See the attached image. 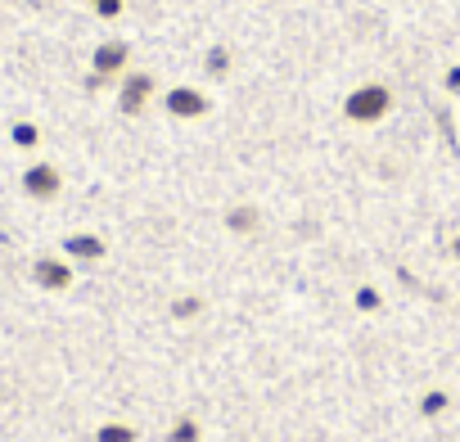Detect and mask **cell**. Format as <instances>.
Masks as SVG:
<instances>
[{"label":"cell","instance_id":"6da1fadb","mask_svg":"<svg viewBox=\"0 0 460 442\" xmlns=\"http://www.w3.org/2000/svg\"><path fill=\"white\" fill-rule=\"evenodd\" d=\"M388 109H393V91H388L384 82H366V86H357V91L343 100V118L357 122V127H375V122H384Z\"/></svg>","mask_w":460,"mask_h":442},{"label":"cell","instance_id":"7a4b0ae2","mask_svg":"<svg viewBox=\"0 0 460 442\" xmlns=\"http://www.w3.org/2000/svg\"><path fill=\"white\" fill-rule=\"evenodd\" d=\"M127 64H131V46H127V41H104V46H95V55H91V86H104L109 77H122Z\"/></svg>","mask_w":460,"mask_h":442},{"label":"cell","instance_id":"3957f363","mask_svg":"<svg viewBox=\"0 0 460 442\" xmlns=\"http://www.w3.org/2000/svg\"><path fill=\"white\" fill-rule=\"evenodd\" d=\"M23 194L37 199V203L59 199V194H64V172H59L55 163H32V167L23 172Z\"/></svg>","mask_w":460,"mask_h":442},{"label":"cell","instance_id":"277c9868","mask_svg":"<svg viewBox=\"0 0 460 442\" xmlns=\"http://www.w3.org/2000/svg\"><path fill=\"white\" fill-rule=\"evenodd\" d=\"M163 109H167V118H176V122H194V118H208V95L203 91H194V86H172L167 95H163Z\"/></svg>","mask_w":460,"mask_h":442},{"label":"cell","instance_id":"5b68a950","mask_svg":"<svg viewBox=\"0 0 460 442\" xmlns=\"http://www.w3.org/2000/svg\"><path fill=\"white\" fill-rule=\"evenodd\" d=\"M149 95H154V77L149 73H127L122 77V91H118V109L122 113H145Z\"/></svg>","mask_w":460,"mask_h":442},{"label":"cell","instance_id":"8992f818","mask_svg":"<svg viewBox=\"0 0 460 442\" xmlns=\"http://www.w3.org/2000/svg\"><path fill=\"white\" fill-rule=\"evenodd\" d=\"M32 280H37L41 289H50V294H64V289L73 285V267H68L64 258H37V262H32Z\"/></svg>","mask_w":460,"mask_h":442},{"label":"cell","instance_id":"52a82bcc","mask_svg":"<svg viewBox=\"0 0 460 442\" xmlns=\"http://www.w3.org/2000/svg\"><path fill=\"white\" fill-rule=\"evenodd\" d=\"M104 253H109V244L100 235H68L64 240V258H73V262H100Z\"/></svg>","mask_w":460,"mask_h":442},{"label":"cell","instance_id":"ba28073f","mask_svg":"<svg viewBox=\"0 0 460 442\" xmlns=\"http://www.w3.org/2000/svg\"><path fill=\"white\" fill-rule=\"evenodd\" d=\"M226 226L235 231V235H253V231H258V208H230Z\"/></svg>","mask_w":460,"mask_h":442},{"label":"cell","instance_id":"9c48e42d","mask_svg":"<svg viewBox=\"0 0 460 442\" xmlns=\"http://www.w3.org/2000/svg\"><path fill=\"white\" fill-rule=\"evenodd\" d=\"M95 442H136V429L131 424H100Z\"/></svg>","mask_w":460,"mask_h":442},{"label":"cell","instance_id":"30bf717a","mask_svg":"<svg viewBox=\"0 0 460 442\" xmlns=\"http://www.w3.org/2000/svg\"><path fill=\"white\" fill-rule=\"evenodd\" d=\"M10 136H14V145H19V149H37V145H41V131H37L32 122H14V131H10Z\"/></svg>","mask_w":460,"mask_h":442},{"label":"cell","instance_id":"8fae6325","mask_svg":"<svg viewBox=\"0 0 460 442\" xmlns=\"http://www.w3.org/2000/svg\"><path fill=\"white\" fill-rule=\"evenodd\" d=\"M167 442H199V424L194 420H176L172 433H167Z\"/></svg>","mask_w":460,"mask_h":442},{"label":"cell","instance_id":"7c38bea8","mask_svg":"<svg viewBox=\"0 0 460 442\" xmlns=\"http://www.w3.org/2000/svg\"><path fill=\"white\" fill-rule=\"evenodd\" d=\"M86 5H91L100 19H118V14L127 10V0H86Z\"/></svg>","mask_w":460,"mask_h":442},{"label":"cell","instance_id":"4fadbf2b","mask_svg":"<svg viewBox=\"0 0 460 442\" xmlns=\"http://www.w3.org/2000/svg\"><path fill=\"white\" fill-rule=\"evenodd\" d=\"M442 406H447V393H429V397L420 402V411H424V415H442Z\"/></svg>","mask_w":460,"mask_h":442},{"label":"cell","instance_id":"5bb4252c","mask_svg":"<svg viewBox=\"0 0 460 442\" xmlns=\"http://www.w3.org/2000/svg\"><path fill=\"white\" fill-rule=\"evenodd\" d=\"M194 312H199V298H181V303L172 307V316H181V321H190Z\"/></svg>","mask_w":460,"mask_h":442},{"label":"cell","instance_id":"9a60e30c","mask_svg":"<svg viewBox=\"0 0 460 442\" xmlns=\"http://www.w3.org/2000/svg\"><path fill=\"white\" fill-rule=\"evenodd\" d=\"M357 307H361V312H375V307H379V294H375V289H361V294H357Z\"/></svg>","mask_w":460,"mask_h":442},{"label":"cell","instance_id":"2e32d148","mask_svg":"<svg viewBox=\"0 0 460 442\" xmlns=\"http://www.w3.org/2000/svg\"><path fill=\"white\" fill-rule=\"evenodd\" d=\"M208 64H212V73H217V77H221V73L230 68V64H226V50H221V46H217V50L208 55Z\"/></svg>","mask_w":460,"mask_h":442},{"label":"cell","instance_id":"e0dca14e","mask_svg":"<svg viewBox=\"0 0 460 442\" xmlns=\"http://www.w3.org/2000/svg\"><path fill=\"white\" fill-rule=\"evenodd\" d=\"M447 86H451V91H460V68H456V73L447 77Z\"/></svg>","mask_w":460,"mask_h":442},{"label":"cell","instance_id":"ac0fdd59","mask_svg":"<svg viewBox=\"0 0 460 442\" xmlns=\"http://www.w3.org/2000/svg\"><path fill=\"white\" fill-rule=\"evenodd\" d=\"M451 253H456V258H460V235H456V240H451Z\"/></svg>","mask_w":460,"mask_h":442}]
</instances>
